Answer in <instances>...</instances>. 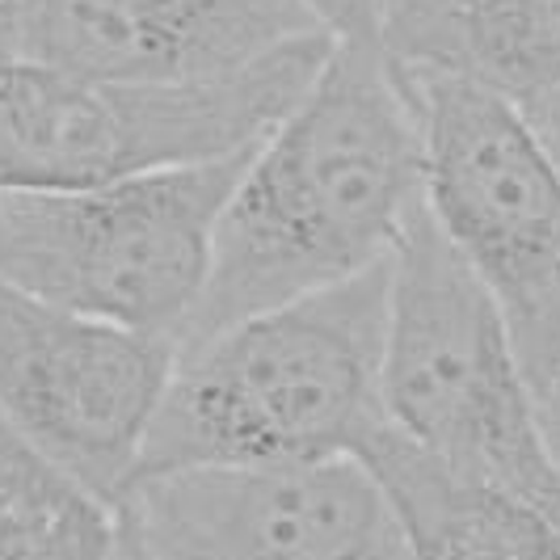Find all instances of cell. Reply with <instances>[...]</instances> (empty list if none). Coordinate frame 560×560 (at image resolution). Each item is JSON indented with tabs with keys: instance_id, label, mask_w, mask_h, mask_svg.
Returning a JSON list of instances; mask_svg holds the SVG:
<instances>
[{
	"instance_id": "cell-12",
	"label": "cell",
	"mask_w": 560,
	"mask_h": 560,
	"mask_svg": "<svg viewBox=\"0 0 560 560\" xmlns=\"http://www.w3.org/2000/svg\"><path fill=\"white\" fill-rule=\"evenodd\" d=\"M0 560H118V505L68 477L0 413Z\"/></svg>"
},
{
	"instance_id": "cell-13",
	"label": "cell",
	"mask_w": 560,
	"mask_h": 560,
	"mask_svg": "<svg viewBox=\"0 0 560 560\" xmlns=\"http://www.w3.org/2000/svg\"><path fill=\"white\" fill-rule=\"evenodd\" d=\"M341 43H375V0H295Z\"/></svg>"
},
{
	"instance_id": "cell-4",
	"label": "cell",
	"mask_w": 560,
	"mask_h": 560,
	"mask_svg": "<svg viewBox=\"0 0 560 560\" xmlns=\"http://www.w3.org/2000/svg\"><path fill=\"white\" fill-rule=\"evenodd\" d=\"M334 34L202 84L84 81L38 63L0 72V190H56L215 165L266 140L320 77Z\"/></svg>"
},
{
	"instance_id": "cell-7",
	"label": "cell",
	"mask_w": 560,
	"mask_h": 560,
	"mask_svg": "<svg viewBox=\"0 0 560 560\" xmlns=\"http://www.w3.org/2000/svg\"><path fill=\"white\" fill-rule=\"evenodd\" d=\"M177 366V341L0 282V413L68 477L118 505Z\"/></svg>"
},
{
	"instance_id": "cell-17",
	"label": "cell",
	"mask_w": 560,
	"mask_h": 560,
	"mask_svg": "<svg viewBox=\"0 0 560 560\" xmlns=\"http://www.w3.org/2000/svg\"><path fill=\"white\" fill-rule=\"evenodd\" d=\"M118 560H140V544H136V535H131L122 514H118Z\"/></svg>"
},
{
	"instance_id": "cell-14",
	"label": "cell",
	"mask_w": 560,
	"mask_h": 560,
	"mask_svg": "<svg viewBox=\"0 0 560 560\" xmlns=\"http://www.w3.org/2000/svg\"><path fill=\"white\" fill-rule=\"evenodd\" d=\"M22 59V38H18V4L13 0H0V72L9 63Z\"/></svg>"
},
{
	"instance_id": "cell-16",
	"label": "cell",
	"mask_w": 560,
	"mask_h": 560,
	"mask_svg": "<svg viewBox=\"0 0 560 560\" xmlns=\"http://www.w3.org/2000/svg\"><path fill=\"white\" fill-rule=\"evenodd\" d=\"M539 425H544V439H548V451L560 468V384L552 393L539 396Z\"/></svg>"
},
{
	"instance_id": "cell-11",
	"label": "cell",
	"mask_w": 560,
	"mask_h": 560,
	"mask_svg": "<svg viewBox=\"0 0 560 560\" xmlns=\"http://www.w3.org/2000/svg\"><path fill=\"white\" fill-rule=\"evenodd\" d=\"M418 560H560V523L532 502L451 477L393 421L359 451Z\"/></svg>"
},
{
	"instance_id": "cell-15",
	"label": "cell",
	"mask_w": 560,
	"mask_h": 560,
	"mask_svg": "<svg viewBox=\"0 0 560 560\" xmlns=\"http://www.w3.org/2000/svg\"><path fill=\"white\" fill-rule=\"evenodd\" d=\"M527 118H532L535 131L544 136V143L552 148V156L560 161V93L557 97H548V102H539L535 110H527Z\"/></svg>"
},
{
	"instance_id": "cell-9",
	"label": "cell",
	"mask_w": 560,
	"mask_h": 560,
	"mask_svg": "<svg viewBox=\"0 0 560 560\" xmlns=\"http://www.w3.org/2000/svg\"><path fill=\"white\" fill-rule=\"evenodd\" d=\"M22 59L84 81L202 84L329 34L295 0H13Z\"/></svg>"
},
{
	"instance_id": "cell-3",
	"label": "cell",
	"mask_w": 560,
	"mask_h": 560,
	"mask_svg": "<svg viewBox=\"0 0 560 560\" xmlns=\"http://www.w3.org/2000/svg\"><path fill=\"white\" fill-rule=\"evenodd\" d=\"M384 413L451 477L514 493L560 523V468L539 425V396L498 300L425 198L393 253Z\"/></svg>"
},
{
	"instance_id": "cell-2",
	"label": "cell",
	"mask_w": 560,
	"mask_h": 560,
	"mask_svg": "<svg viewBox=\"0 0 560 560\" xmlns=\"http://www.w3.org/2000/svg\"><path fill=\"white\" fill-rule=\"evenodd\" d=\"M393 257L177 354L136 477L359 459L384 413Z\"/></svg>"
},
{
	"instance_id": "cell-10",
	"label": "cell",
	"mask_w": 560,
	"mask_h": 560,
	"mask_svg": "<svg viewBox=\"0 0 560 560\" xmlns=\"http://www.w3.org/2000/svg\"><path fill=\"white\" fill-rule=\"evenodd\" d=\"M375 43L396 72L455 77L518 110L560 93V0H375Z\"/></svg>"
},
{
	"instance_id": "cell-6",
	"label": "cell",
	"mask_w": 560,
	"mask_h": 560,
	"mask_svg": "<svg viewBox=\"0 0 560 560\" xmlns=\"http://www.w3.org/2000/svg\"><path fill=\"white\" fill-rule=\"evenodd\" d=\"M396 72V68H393ZM421 127L425 211L498 300L535 396L560 384V161L527 110L434 72H396Z\"/></svg>"
},
{
	"instance_id": "cell-8",
	"label": "cell",
	"mask_w": 560,
	"mask_h": 560,
	"mask_svg": "<svg viewBox=\"0 0 560 560\" xmlns=\"http://www.w3.org/2000/svg\"><path fill=\"white\" fill-rule=\"evenodd\" d=\"M118 514L140 560H418L363 459L165 472Z\"/></svg>"
},
{
	"instance_id": "cell-5",
	"label": "cell",
	"mask_w": 560,
	"mask_h": 560,
	"mask_svg": "<svg viewBox=\"0 0 560 560\" xmlns=\"http://www.w3.org/2000/svg\"><path fill=\"white\" fill-rule=\"evenodd\" d=\"M253 148L97 186L0 190V282L81 316L182 337Z\"/></svg>"
},
{
	"instance_id": "cell-1",
	"label": "cell",
	"mask_w": 560,
	"mask_h": 560,
	"mask_svg": "<svg viewBox=\"0 0 560 560\" xmlns=\"http://www.w3.org/2000/svg\"><path fill=\"white\" fill-rule=\"evenodd\" d=\"M421 190L425 152L405 84L380 47L337 38L320 77L236 177L177 354L384 266Z\"/></svg>"
}]
</instances>
